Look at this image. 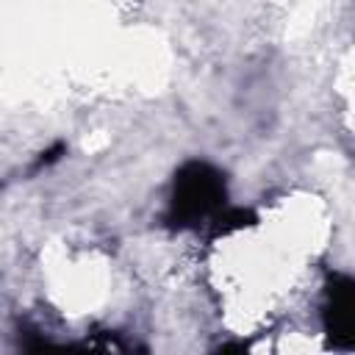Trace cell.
Listing matches in <instances>:
<instances>
[{
	"label": "cell",
	"mask_w": 355,
	"mask_h": 355,
	"mask_svg": "<svg viewBox=\"0 0 355 355\" xmlns=\"http://www.w3.org/2000/svg\"><path fill=\"white\" fill-rule=\"evenodd\" d=\"M324 330L330 333V338L341 347H349L352 341V280L336 275L324 291Z\"/></svg>",
	"instance_id": "obj_1"
},
{
	"label": "cell",
	"mask_w": 355,
	"mask_h": 355,
	"mask_svg": "<svg viewBox=\"0 0 355 355\" xmlns=\"http://www.w3.org/2000/svg\"><path fill=\"white\" fill-rule=\"evenodd\" d=\"M216 197H219V180L214 175H208L202 166H194V172L180 180L175 205L186 216H202L216 202Z\"/></svg>",
	"instance_id": "obj_2"
}]
</instances>
